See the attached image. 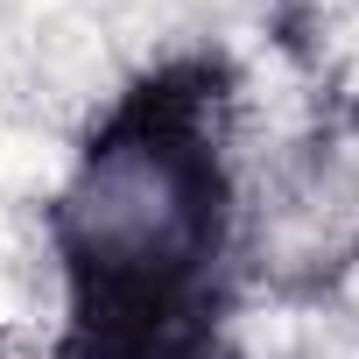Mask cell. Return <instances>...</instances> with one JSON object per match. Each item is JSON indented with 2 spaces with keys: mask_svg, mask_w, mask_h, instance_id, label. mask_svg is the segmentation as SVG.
I'll return each instance as SVG.
<instances>
[{
  "mask_svg": "<svg viewBox=\"0 0 359 359\" xmlns=\"http://www.w3.org/2000/svg\"><path fill=\"white\" fill-rule=\"evenodd\" d=\"M233 240V176L198 92L148 85L78 148L50 205L71 324L120 359L184 352Z\"/></svg>",
  "mask_w": 359,
  "mask_h": 359,
  "instance_id": "1",
  "label": "cell"
},
{
  "mask_svg": "<svg viewBox=\"0 0 359 359\" xmlns=\"http://www.w3.org/2000/svg\"><path fill=\"white\" fill-rule=\"evenodd\" d=\"M247 254L282 289L345 282L359 261V148H282L247 198Z\"/></svg>",
  "mask_w": 359,
  "mask_h": 359,
  "instance_id": "2",
  "label": "cell"
}]
</instances>
